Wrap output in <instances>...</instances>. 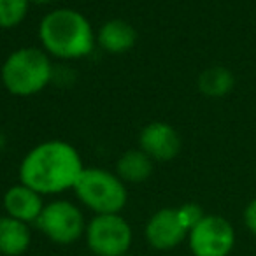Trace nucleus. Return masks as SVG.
I'll return each instance as SVG.
<instances>
[{"mask_svg": "<svg viewBox=\"0 0 256 256\" xmlns=\"http://www.w3.org/2000/svg\"><path fill=\"white\" fill-rule=\"evenodd\" d=\"M82 170L84 165L74 146L65 140H46L22 160L20 181L40 195H54L74 188Z\"/></svg>", "mask_w": 256, "mask_h": 256, "instance_id": "1", "label": "nucleus"}, {"mask_svg": "<svg viewBox=\"0 0 256 256\" xmlns=\"http://www.w3.org/2000/svg\"><path fill=\"white\" fill-rule=\"evenodd\" d=\"M42 50L60 60H79L95 50L96 36L82 12L68 8L50 11L39 25Z\"/></svg>", "mask_w": 256, "mask_h": 256, "instance_id": "2", "label": "nucleus"}, {"mask_svg": "<svg viewBox=\"0 0 256 256\" xmlns=\"http://www.w3.org/2000/svg\"><path fill=\"white\" fill-rule=\"evenodd\" d=\"M0 78L6 90L16 96H32L53 79L50 54L39 48H20L6 58Z\"/></svg>", "mask_w": 256, "mask_h": 256, "instance_id": "3", "label": "nucleus"}, {"mask_svg": "<svg viewBox=\"0 0 256 256\" xmlns=\"http://www.w3.org/2000/svg\"><path fill=\"white\" fill-rule=\"evenodd\" d=\"M72 190L79 202L96 214H120L128 200L126 186L118 174L96 167H84Z\"/></svg>", "mask_w": 256, "mask_h": 256, "instance_id": "4", "label": "nucleus"}, {"mask_svg": "<svg viewBox=\"0 0 256 256\" xmlns=\"http://www.w3.org/2000/svg\"><path fill=\"white\" fill-rule=\"evenodd\" d=\"M86 242L96 256H123L132 244V228L120 214H96L86 226Z\"/></svg>", "mask_w": 256, "mask_h": 256, "instance_id": "5", "label": "nucleus"}, {"mask_svg": "<svg viewBox=\"0 0 256 256\" xmlns=\"http://www.w3.org/2000/svg\"><path fill=\"white\" fill-rule=\"evenodd\" d=\"M36 223L42 234L56 244H72L86 232L81 209L68 200L46 204Z\"/></svg>", "mask_w": 256, "mask_h": 256, "instance_id": "6", "label": "nucleus"}, {"mask_svg": "<svg viewBox=\"0 0 256 256\" xmlns=\"http://www.w3.org/2000/svg\"><path fill=\"white\" fill-rule=\"evenodd\" d=\"M188 235L195 256H226L235 242L234 228L221 216H204Z\"/></svg>", "mask_w": 256, "mask_h": 256, "instance_id": "7", "label": "nucleus"}, {"mask_svg": "<svg viewBox=\"0 0 256 256\" xmlns=\"http://www.w3.org/2000/svg\"><path fill=\"white\" fill-rule=\"evenodd\" d=\"M139 148L153 162H168L181 151V137L170 124L153 121L142 128L139 136Z\"/></svg>", "mask_w": 256, "mask_h": 256, "instance_id": "8", "label": "nucleus"}, {"mask_svg": "<svg viewBox=\"0 0 256 256\" xmlns=\"http://www.w3.org/2000/svg\"><path fill=\"white\" fill-rule=\"evenodd\" d=\"M190 230L184 226L178 209H160L146 224V238L156 249H172L184 240Z\"/></svg>", "mask_w": 256, "mask_h": 256, "instance_id": "9", "label": "nucleus"}, {"mask_svg": "<svg viewBox=\"0 0 256 256\" xmlns=\"http://www.w3.org/2000/svg\"><path fill=\"white\" fill-rule=\"evenodd\" d=\"M4 209L8 216L23 223L37 221L44 209L42 195L25 184H14L4 195Z\"/></svg>", "mask_w": 256, "mask_h": 256, "instance_id": "10", "label": "nucleus"}, {"mask_svg": "<svg viewBox=\"0 0 256 256\" xmlns=\"http://www.w3.org/2000/svg\"><path fill=\"white\" fill-rule=\"evenodd\" d=\"M137 40V32L124 20H110L100 26L96 44L110 54H121L132 50Z\"/></svg>", "mask_w": 256, "mask_h": 256, "instance_id": "11", "label": "nucleus"}, {"mask_svg": "<svg viewBox=\"0 0 256 256\" xmlns=\"http://www.w3.org/2000/svg\"><path fill=\"white\" fill-rule=\"evenodd\" d=\"M30 246L28 224L11 216L0 218V254L20 256Z\"/></svg>", "mask_w": 256, "mask_h": 256, "instance_id": "12", "label": "nucleus"}, {"mask_svg": "<svg viewBox=\"0 0 256 256\" xmlns=\"http://www.w3.org/2000/svg\"><path fill=\"white\" fill-rule=\"evenodd\" d=\"M116 174L123 182H144L153 174V160L142 150H130L120 156Z\"/></svg>", "mask_w": 256, "mask_h": 256, "instance_id": "13", "label": "nucleus"}, {"mask_svg": "<svg viewBox=\"0 0 256 256\" xmlns=\"http://www.w3.org/2000/svg\"><path fill=\"white\" fill-rule=\"evenodd\" d=\"M235 84V78L224 67H210L204 70L198 78V90L210 98H221L232 92Z\"/></svg>", "mask_w": 256, "mask_h": 256, "instance_id": "14", "label": "nucleus"}, {"mask_svg": "<svg viewBox=\"0 0 256 256\" xmlns=\"http://www.w3.org/2000/svg\"><path fill=\"white\" fill-rule=\"evenodd\" d=\"M30 0H0V28L18 26L28 14Z\"/></svg>", "mask_w": 256, "mask_h": 256, "instance_id": "15", "label": "nucleus"}, {"mask_svg": "<svg viewBox=\"0 0 256 256\" xmlns=\"http://www.w3.org/2000/svg\"><path fill=\"white\" fill-rule=\"evenodd\" d=\"M178 210H179V216H181L182 223H184V226L188 228V230H192V228L204 218L202 209H200V206H196V204H184V206L179 207Z\"/></svg>", "mask_w": 256, "mask_h": 256, "instance_id": "16", "label": "nucleus"}, {"mask_svg": "<svg viewBox=\"0 0 256 256\" xmlns=\"http://www.w3.org/2000/svg\"><path fill=\"white\" fill-rule=\"evenodd\" d=\"M244 220L248 228L256 235V200H252L248 207H246V212H244Z\"/></svg>", "mask_w": 256, "mask_h": 256, "instance_id": "17", "label": "nucleus"}, {"mask_svg": "<svg viewBox=\"0 0 256 256\" xmlns=\"http://www.w3.org/2000/svg\"><path fill=\"white\" fill-rule=\"evenodd\" d=\"M53 2L54 0H30V4H36V6H50Z\"/></svg>", "mask_w": 256, "mask_h": 256, "instance_id": "18", "label": "nucleus"}, {"mask_svg": "<svg viewBox=\"0 0 256 256\" xmlns=\"http://www.w3.org/2000/svg\"><path fill=\"white\" fill-rule=\"evenodd\" d=\"M4 148H6V137H4V134L0 132V153L4 151Z\"/></svg>", "mask_w": 256, "mask_h": 256, "instance_id": "19", "label": "nucleus"}, {"mask_svg": "<svg viewBox=\"0 0 256 256\" xmlns=\"http://www.w3.org/2000/svg\"><path fill=\"white\" fill-rule=\"evenodd\" d=\"M123 256H128V254H123Z\"/></svg>", "mask_w": 256, "mask_h": 256, "instance_id": "20", "label": "nucleus"}]
</instances>
